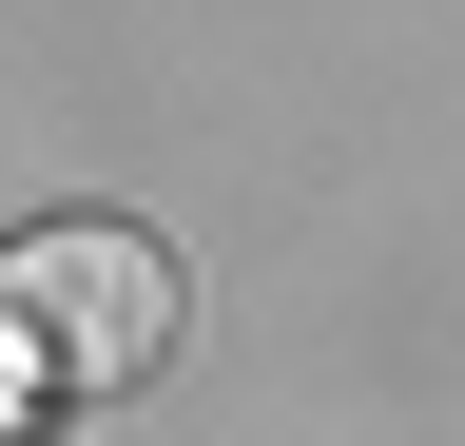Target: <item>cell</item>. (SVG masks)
<instances>
[{
	"instance_id": "cell-1",
	"label": "cell",
	"mask_w": 465,
	"mask_h": 446,
	"mask_svg": "<svg viewBox=\"0 0 465 446\" xmlns=\"http://www.w3.org/2000/svg\"><path fill=\"white\" fill-rule=\"evenodd\" d=\"M0 350H39V388H155V350H174V253L116 233V213L20 233V253H0Z\"/></svg>"
},
{
	"instance_id": "cell-2",
	"label": "cell",
	"mask_w": 465,
	"mask_h": 446,
	"mask_svg": "<svg viewBox=\"0 0 465 446\" xmlns=\"http://www.w3.org/2000/svg\"><path fill=\"white\" fill-rule=\"evenodd\" d=\"M39 427V350H0V446H20Z\"/></svg>"
}]
</instances>
